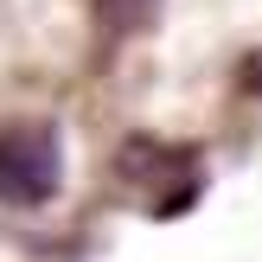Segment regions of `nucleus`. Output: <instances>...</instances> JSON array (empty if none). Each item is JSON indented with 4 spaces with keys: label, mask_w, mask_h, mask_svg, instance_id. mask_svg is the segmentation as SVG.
Instances as JSON below:
<instances>
[{
    "label": "nucleus",
    "mask_w": 262,
    "mask_h": 262,
    "mask_svg": "<svg viewBox=\"0 0 262 262\" xmlns=\"http://www.w3.org/2000/svg\"><path fill=\"white\" fill-rule=\"evenodd\" d=\"M64 186V141L51 122H7L0 128V205L38 211Z\"/></svg>",
    "instance_id": "nucleus-1"
},
{
    "label": "nucleus",
    "mask_w": 262,
    "mask_h": 262,
    "mask_svg": "<svg viewBox=\"0 0 262 262\" xmlns=\"http://www.w3.org/2000/svg\"><path fill=\"white\" fill-rule=\"evenodd\" d=\"M237 77H243V90H250V96H262V45L243 58V71H237Z\"/></svg>",
    "instance_id": "nucleus-3"
},
{
    "label": "nucleus",
    "mask_w": 262,
    "mask_h": 262,
    "mask_svg": "<svg viewBox=\"0 0 262 262\" xmlns=\"http://www.w3.org/2000/svg\"><path fill=\"white\" fill-rule=\"evenodd\" d=\"M166 0H90V13H96V26L109 38H135V32H154V19H160Z\"/></svg>",
    "instance_id": "nucleus-2"
}]
</instances>
